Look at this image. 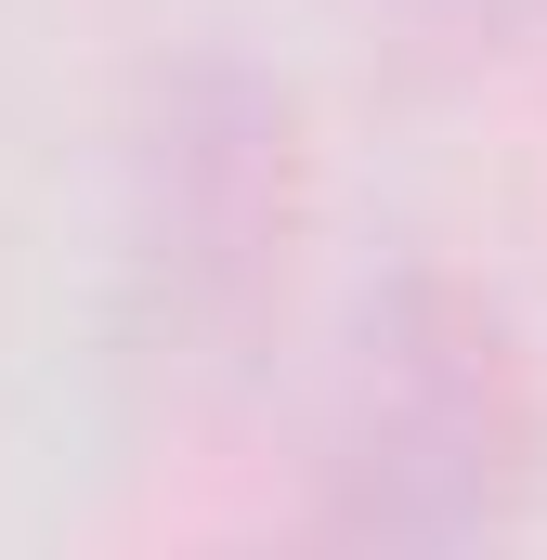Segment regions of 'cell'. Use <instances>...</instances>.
<instances>
[{
	"instance_id": "cell-2",
	"label": "cell",
	"mask_w": 547,
	"mask_h": 560,
	"mask_svg": "<svg viewBox=\"0 0 547 560\" xmlns=\"http://www.w3.org/2000/svg\"><path fill=\"white\" fill-rule=\"evenodd\" d=\"M300 222V118L248 66H183L131 183V287L170 352H222L287 275Z\"/></svg>"
},
{
	"instance_id": "cell-1",
	"label": "cell",
	"mask_w": 547,
	"mask_h": 560,
	"mask_svg": "<svg viewBox=\"0 0 547 560\" xmlns=\"http://www.w3.org/2000/svg\"><path fill=\"white\" fill-rule=\"evenodd\" d=\"M535 495V378L509 313L456 275H392L352 326L326 430V535L352 548H482Z\"/></svg>"
}]
</instances>
